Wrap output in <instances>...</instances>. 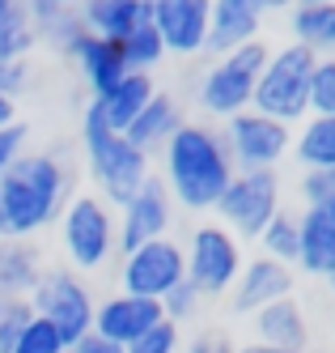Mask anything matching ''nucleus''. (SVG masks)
<instances>
[{"mask_svg":"<svg viewBox=\"0 0 335 353\" xmlns=\"http://www.w3.org/2000/svg\"><path fill=\"white\" fill-rule=\"evenodd\" d=\"M234 158L225 149L221 128L208 123H183L166 145H162V174L170 200L191 213H213L221 192L234 179Z\"/></svg>","mask_w":335,"mask_h":353,"instance_id":"obj_1","label":"nucleus"},{"mask_svg":"<svg viewBox=\"0 0 335 353\" xmlns=\"http://www.w3.org/2000/svg\"><path fill=\"white\" fill-rule=\"evenodd\" d=\"M72 196V174L56 154H21L0 179V243L34 239L56 225Z\"/></svg>","mask_w":335,"mask_h":353,"instance_id":"obj_2","label":"nucleus"},{"mask_svg":"<svg viewBox=\"0 0 335 353\" xmlns=\"http://www.w3.org/2000/svg\"><path fill=\"white\" fill-rule=\"evenodd\" d=\"M81 154H85V170H89L98 196L111 209L115 205L123 209L149 179V154H140L136 145H127L119 132H111L94 103L81 115Z\"/></svg>","mask_w":335,"mask_h":353,"instance_id":"obj_3","label":"nucleus"},{"mask_svg":"<svg viewBox=\"0 0 335 353\" xmlns=\"http://www.w3.org/2000/svg\"><path fill=\"white\" fill-rule=\"evenodd\" d=\"M56 225H60V243L72 272H98L102 264H111L119 217L98 192H72Z\"/></svg>","mask_w":335,"mask_h":353,"instance_id":"obj_4","label":"nucleus"},{"mask_svg":"<svg viewBox=\"0 0 335 353\" xmlns=\"http://www.w3.org/2000/svg\"><path fill=\"white\" fill-rule=\"evenodd\" d=\"M318 56H310L305 47L289 43L280 52H268V64L259 72V85H255V98H250V111H259L276 123H301L310 115V68H314Z\"/></svg>","mask_w":335,"mask_h":353,"instance_id":"obj_5","label":"nucleus"},{"mask_svg":"<svg viewBox=\"0 0 335 353\" xmlns=\"http://www.w3.org/2000/svg\"><path fill=\"white\" fill-rule=\"evenodd\" d=\"M263 64H268V43L263 39L217 56L204 68L199 90H195L199 111L213 115V119H234V115L250 111V98H255V85H259Z\"/></svg>","mask_w":335,"mask_h":353,"instance_id":"obj_6","label":"nucleus"},{"mask_svg":"<svg viewBox=\"0 0 335 353\" xmlns=\"http://www.w3.org/2000/svg\"><path fill=\"white\" fill-rule=\"evenodd\" d=\"M94 307H98L94 290L81 281V272H72V268H43L39 285L30 290V311L39 319H47L68 345L76 336L94 332Z\"/></svg>","mask_w":335,"mask_h":353,"instance_id":"obj_7","label":"nucleus"},{"mask_svg":"<svg viewBox=\"0 0 335 353\" xmlns=\"http://www.w3.org/2000/svg\"><path fill=\"white\" fill-rule=\"evenodd\" d=\"M285 209L280 205V174L276 170H234L229 188L217 200V217L234 239H259L263 225Z\"/></svg>","mask_w":335,"mask_h":353,"instance_id":"obj_8","label":"nucleus"},{"mask_svg":"<svg viewBox=\"0 0 335 353\" xmlns=\"http://www.w3.org/2000/svg\"><path fill=\"white\" fill-rule=\"evenodd\" d=\"M183 260H187V281L204 298H213V294H229L246 256H242V239H234L225 225L208 221V225H195V234L183 247Z\"/></svg>","mask_w":335,"mask_h":353,"instance_id":"obj_9","label":"nucleus"},{"mask_svg":"<svg viewBox=\"0 0 335 353\" xmlns=\"http://www.w3.org/2000/svg\"><path fill=\"white\" fill-rule=\"evenodd\" d=\"M221 137L238 170H276L293 154V128H285V123H276L259 111H242L234 119H225Z\"/></svg>","mask_w":335,"mask_h":353,"instance_id":"obj_10","label":"nucleus"},{"mask_svg":"<svg viewBox=\"0 0 335 353\" xmlns=\"http://www.w3.org/2000/svg\"><path fill=\"white\" fill-rule=\"evenodd\" d=\"M187 276V260H183V243L166 239H153L136 251H127L123 264H119V285L123 294H136V298H153L162 302L178 281Z\"/></svg>","mask_w":335,"mask_h":353,"instance_id":"obj_11","label":"nucleus"},{"mask_svg":"<svg viewBox=\"0 0 335 353\" xmlns=\"http://www.w3.org/2000/svg\"><path fill=\"white\" fill-rule=\"evenodd\" d=\"M119 217V234H115V251L127 256V251H136L153 239H166L170 225H174V200L166 192V183L158 174H149L140 183V192L127 200V205L115 213Z\"/></svg>","mask_w":335,"mask_h":353,"instance_id":"obj_12","label":"nucleus"},{"mask_svg":"<svg viewBox=\"0 0 335 353\" xmlns=\"http://www.w3.org/2000/svg\"><path fill=\"white\" fill-rule=\"evenodd\" d=\"M149 21L162 34L166 56L208 52V0H149Z\"/></svg>","mask_w":335,"mask_h":353,"instance_id":"obj_13","label":"nucleus"},{"mask_svg":"<svg viewBox=\"0 0 335 353\" xmlns=\"http://www.w3.org/2000/svg\"><path fill=\"white\" fill-rule=\"evenodd\" d=\"M158 319H162V302L136 298V294H123L119 290V294L98 298V307H94V332L127 349L140 332H149Z\"/></svg>","mask_w":335,"mask_h":353,"instance_id":"obj_14","label":"nucleus"},{"mask_svg":"<svg viewBox=\"0 0 335 353\" xmlns=\"http://www.w3.org/2000/svg\"><path fill=\"white\" fill-rule=\"evenodd\" d=\"M289 294H293V268L276 264L268 256H255V260H242L238 281L229 285V307L238 315H255V311H263L268 302L289 298Z\"/></svg>","mask_w":335,"mask_h":353,"instance_id":"obj_15","label":"nucleus"},{"mask_svg":"<svg viewBox=\"0 0 335 353\" xmlns=\"http://www.w3.org/2000/svg\"><path fill=\"white\" fill-rule=\"evenodd\" d=\"M263 17L268 13L259 0H208V52L225 56L234 47L259 43Z\"/></svg>","mask_w":335,"mask_h":353,"instance_id":"obj_16","label":"nucleus"},{"mask_svg":"<svg viewBox=\"0 0 335 353\" xmlns=\"http://www.w3.org/2000/svg\"><path fill=\"white\" fill-rule=\"evenodd\" d=\"M250 332H255V345H263V349H310V323H305V311L293 294L255 311Z\"/></svg>","mask_w":335,"mask_h":353,"instance_id":"obj_17","label":"nucleus"},{"mask_svg":"<svg viewBox=\"0 0 335 353\" xmlns=\"http://www.w3.org/2000/svg\"><path fill=\"white\" fill-rule=\"evenodd\" d=\"M25 17H30L34 39L47 43L51 52H60L64 60H72V56H76V47L89 39L81 13L56 5V0H25Z\"/></svg>","mask_w":335,"mask_h":353,"instance_id":"obj_18","label":"nucleus"},{"mask_svg":"<svg viewBox=\"0 0 335 353\" xmlns=\"http://www.w3.org/2000/svg\"><path fill=\"white\" fill-rule=\"evenodd\" d=\"M335 260V209L331 205H305L297 213V268L323 276Z\"/></svg>","mask_w":335,"mask_h":353,"instance_id":"obj_19","label":"nucleus"},{"mask_svg":"<svg viewBox=\"0 0 335 353\" xmlns=\"http://www.w3.org/2000/svg\"><path fill=\"white\" fill-rule=\"evenodd\" d=\"M72 64H76V72H81L85 90H89V103H94V98H107V94L127 77L123 47L111 43V39H98V34H89L81 47H76Z\"/></svg>","mask_w":335,"mask_h":353,"instance_id":"obj_20","label":"nucleus"},{"mask_svg":"<svg viewBox=\"0 0 335 353\" xmlns=\"http://www.w3.org/2000/svg\"><path fill=\"white\" fill-rule=\"evenodd\" d=\"M85 30L98 34V39H111V43H123L136 26L149 21V0H81L76 5Z\"/></svg>","mask_w":335,"mask_h":353,"instance_id":"obj_21","label":"nucleus"},{"mask_svg":"<svg viewBox=\"0 0 335 353\" xmlns=\"http://www.w3.org/2000/svg\"><path fill=\"white\" fill-rule=\"evenodd\" d=\"M183 111H178V103L170 94H153L149 103L140 107V115L123 128V141L127 145H136L140 154H153V149H162L178 128H183Z\"/></svg>","mask_w":335,"mask_h":353,"instance_id":"obj_22","label":"nucleus"},{"mask_svg":"<svg viewBox=\"0 0 335 353\" xmlns=\"http://www.w3.org/2000/svg\"><path fill=\"white\" fill-rule=\"evenodd\" d=\"M289 34L310 56H335V0H297L289 9Z\"/></svg>","mask_w":335,"mask_h":353,"instance_id":"obj_23","label":"nucleus"},{"mask_svg":"<svg viewBox=\"0 0 335 353\" xmlns=\"http://www.w3.org/2000/svg\"><path fill=\"white\" fill-rule=\"evenodd\" d=\"M43 276V256L30 239H5L0 243V294L5 298H30Z\"/></svg>","mask_w":335,"mask_h":353,"instance_id":"obj_24","label":"nucleus"},{"mask_svg":"<svg viewBox=\"0 0 335 353\" xmlns=\"http://www.w3.org/2000/svg\"><path fill=\"white\" fill-rule=\"evenodd\" d=\"M153 94H158V85H153L149 72H127V77H123L107 98H94V107H98L102 123H107L111 132H119V137H123V128L140 115V107L149 103Z\"/></svg>","mask_w":335,"mask_h":353,"instance_id":"obj_25","label":"nucleus"},{"mask_svg":"<svg viewBox=\"0 0 335 353\" xmlns=\"http://www.w3.org/2000/svg\"><path fill=\"white\" fill-rule=\"evenodd\" d=\"M297 162L301 170H331L335 166V115H305L297 123Z\"/></svg>","mask_w":335,"mask_h":353,"instance_id":"obj_26","label":"nucleus"},{"mask_svg":"<svg viewBox=\"0 0 335 353\" xmlns=\"http://www.w3.org/2000/svg\"><path fill=\"white\" fill-rule=\"evenodd\" d=\"M259 243V256H268V260H276V264H297V213H289V209H280L268 225H263V234L255 239Z\"/></svg>","mask_w":335,"mask_h":353,"instance_id":"obj_27","label":"nucleus"},{"mask_svg":"<svg viewBox=\"0 0 335 353\" xmlns=\"http://www.w3.org/2000/svg\"><path fill=\"white\" fill-rule=\"evenodd\" d=\"M123 60H127V72H149L153 77V68H158L166 60V47H162V34L153 30V21H144V26H136L132 34H127L123 43Z\"/></svg>","mask_w":335,"mask_h":353,"instance_id":"obj_28","label":"nucleus"},{"mask_svg":"<svg viewBox=\"0 0 335 353\" xmlns=\"http://www.w3.org/2000/svg\"><path fill=\"white\" fill-rule=\"evenodd\" d=\"M310 115H335V56H318L310 68Z\"/></svg>","mask_w":335,"mask_h":353,"instance_id":"obj_29","label":"nucleus"},{"mask_svg":"<svg viewBox=\"0 0 335 353\" xmlns=\"http://www.w3.org/2000/svg\"><path fill=\"white\" fill-rule=\"evenodd\" d=\"M64 349H68V341H64V336H60L47 319H39V315H34L30 323L21 327V336L13 341V349H9V353H64Z\"/></svg>","mask_w":335,"mask_h":353,"instance_id":"obj_30","label":"nucleus"},{"mask_svg":"<svg viewBox=\"0 0 335 353\" xmlns=\"http://www.w3.org/2000/svg\"><path fill=\"white\" fill-rule=\"evenodd\" d=\"M123 353H183V327L170 323V319H158L149 332H140Z\"/></svg>","mask_w":335,"mask_h":353,"instance_id":"obj_31","label":"nucleus"},{"mask_svg":"<svg viewBox=\"0 0 335 353\" xmlns=\"http://www.w3.org/2000/svg\"><path fill=\"white\" fill-rule=\"evenodd\" d=\"M34 30H30V17H25V9L21 13H13L5 26H0V56L5 60H25L34 52Z\"/></svg>","mask_w":335,"mask_h":353,"instance_id":"obj_32","label":"nucleus"},{"mask_svg":"<svg viewBox=\"0 0 335 353\" xmlns=\"http://www.w3.org/2000/svg\"><path fill=\"white\" fill-rule=\"evenodd\" d=\"M199 302H204V294L187 281V276H183V281H178V285L162 298V319H170V323L183 327L187 319H195V315H199Z\"/></svg>","mask_w":335,"mask_h":353,"instance_id":"obj_33","label":"nucleus"},{"mask_svg":"<svg viewBox=\"0 0 335 353\" xmlns=\"http://www.w3.org/2000/svg\"><path fill=\"white\" fill-rule=\"evenodd\" d=\"M30 319H34L30 298H5V307H0V353L13 349V341L21 336V327Z\"/></svg>","mask_w":335,"mask_h":353,"instance_id":"obj_34","label":"nucleus"},{"mask_svg":"<svg viewBox=\"0 0 335 353\" xmlns=\"http://www.w3.org/2000/svg\"><path fill=\"white\" fill-rule=\"evenodd\" d=\"M305 205H331L335 209V166L331 170H305L297 183Z\"/></svg>","mask_w":335,"mask_h":353,"instance_id":"obj_35","label":"nucleus"},{"mask_svg":"<svg viewBox=\"0 0 335 353\" xmlns=\"http://www.w3.org/2000/svg\"><path fill=\"white\" fill-rule=\"evenodd\" d=\"M25 137H30L25 123H9V128H0V179H5V170L25 154Z\"/></svg>","mask_w":335,"mask_h":353,"instance_id":"obj_36","label":"nucleus"},{"mask_svg":"<svg viewBox=\"0 0 335 353\" xmlns=\"http://www.w3.org/2000/svg\"><path fill=\"white\" fill-rule=\"evenodd\" d=\"M25 85H30V64H25V60H5V56H0V94L17 98Z\"/></svg>","mask_w":335,"mask_h":353,"instance_id":"obj_37","label":"nucleus"},{"mask_svg":"<svg viewBox=\"0 0 335 353\" xmlns=\"http://www.w3.org/2000/svg\"><path fill=\"white\" fill-rule=\"evenodd\" d=\"M183 353H238V345L225 332H195L191 341H183Z\"/></svg>","mask_w":335,"mask_h":353,"instance_id":"obj_38","label":"nucleus"},{"mask_svg":"<svg viewBox=\"0 0 335 353\" xmlns=\"http://www.w3.org/2000/svg\"><path fill=\"white\" fill-rule=\"evenodd\" d=\"M64 353H123V345L107 341V336H98V332H85V336H76Z\"/></svg>","mask_w":335,"mask_h":353,"instance_id":"obj_39","label":"nucleus"},{"mask_svg":"<svg viewBox=\"0 0 335 353\" xmlns=\"http://www.w3.org/2000/svg\"><path fill=\"white\" fill-rule=\"evenodd\" d=\"M9 123H17V98L0 94V128H9Z\"/></svg>","mask_w":335,"mask_h":353,"instance_id":"obj_40","label":"nucleus"},{"mask_svg":"<svg viewBox=\"0 0 335 353\" xmlns=\"http://www.w3.org/2000/svg\"><path fill=\"white\" fill-rule=\"evenodd\" d=\"M21 9H25V0H0V26H5L13 13H21Z\"/></svg>","mask_w":335,"mask_h":353,"instance_id":"obj_41","label":"nucleus"},{"mask_svg":"<svg viewBox=\"0 0 335 353\" xmlns=\"http://www.w3.org/2000/svg\"><path fill=\"white\" fill-rule=\"evenodd\" d=\"M238 353H314V349H263V345H255V341H250V345H242Z\"/></svg>","mask_w":335,"mask_h":353,"instance_id":"obj_42","label":"nucleus"},{"mask_svg":"<svg viewBox=\"0 0 335 353\" xmlns=\"http://www.w3.org/2000/svg\"><path fill=\"white\" fill-rule=\"evenodd\" d=\"M259 5H263V13H289L297 0H259Z\"/></svg>","mask_w":335,"mask_h":353,"instance_id":"obj_43","label":"nucleus"},{"mask_svg":"<svg viewBox=\"0 0 335 353\" xmlns=\"http://www.w3.org/2000/svg\"><path fill=\"white\" fill-rule=\"evenodd\" d=\"M323 276H327V285H331V290H335V260H331V268H327V272H323Z\"/></svg>","mask_w":335,"mask_h":353,"instance_id":"obj_44","label":"nucleus"},{"mask_svg":"<svg viewBox=\"0 0 335 353\" xmlns=\"http://www.w3.org/2000/svg\"><path fill=\"white\" fill-rule=\"evenodd\" d=\"M56 5H64V9H76V5H81V0H56Z\"/></svg>","mask_w":335,"mask_h":353,"instance_id":"obj_45","label":"nucleus"},{"mask_svg":"<svg viewBox=\"0 0 335 353\" xmlns=\"http://www.w3.org/2000/svg\"><path fill=\"white\" fill-rule=\"evenodd\" d=\"M0 307H5V294H0Z\"/></svg>","mask_w":335,"mask_h":353,"instance_id":"obj_46","label":"nucleus"}]
</instances>
